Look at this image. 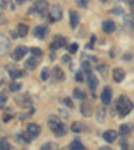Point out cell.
Returning a JSON list of instances; mask_svg holds the SVG:
<instances>
[{
  "label": "cell",
  "mask_w": 134,
  "mask_h": 150,
  "mask_svg": "<svg viewBox=\"0 0 134 150\" xmlns=\"http://www.w3.org/2000/svg\"><path fill=\"white\" fill-rule=\"evenodd\" d=\"M117 110H118V115L121 118L126 117L129 112L133 110V102L125 95H121L117 100Z\"/></svg>",
  "instance_id": "cell-1"
},
{
  "label": "cell",
  "mask_w": 134,
  "mask_h": 150,
  "mask_svg": "<svg viewBox=\"0 0 134 150\" xmlns=\"http://www.w3.org/2000/svg\"><path fill=\"white\" fill-rule=\"evenodd\" d=\"M50 20L51 22H58V20H60L63 16V11H62V7L58 6V4H55V6H52L50 9Z\"/></svg>",
  "instance_id": "cell-2"
},
{
  "label": "cell",
  "mask_w": 134,
  "mask_h": 150,
  "mask_svg": "<svg viewBox=\"0 0 134 150\" xmlns=\"http://www.w3.org/2000/svg\"><path fill=\"white\" fill-rule=\"evenodd\" d=\"M11 50V40L6 35L0 34V55H6Z\"/></svg>",
  "instance_id": "cell-3"
},
{
  "label": "cell",
  "mask_w": 134,
  "mask_h": 150,
  "mask_svg": "<svg viewBox=\"0 0 134 150\" xmlns=\"http://www.w3.org/2000/svg\"><path fill=\"white\" fill-rule=\"evenodd\" d=\"M34 8L35 12L40 13V15H46L48 11V3H47V0H36L34 4Z\"/></svg>",
  "instance_id": "cell-4"
},
{
  "label": "cell",
  "mask_w": 134,
  "mask_h": 150,
  "mask_svg": "<svg viewBox=\"0 0 134 150\" xmlns=\"http://www.w3.org/2000/svg\"><path fill=\"white\" fill-rule=\"evenodd\" d=\"M40 131H42V129L38 123H30V125L27 126V133H28V135H30V138L39 137Z\"/></svg>",
  "instance_id": "cell-5"
},
{
  "label": "cell",
  "mask_w": 134,
  "mask_h": 150,
  "mask_svg": "<svg viewBox=\"0 0 134 150\" xmlns=\"http://www.w3.org/2000/svg\"><path fill=\"white\" fill-rule=\"evenodd\" d=\"M28 48L26 46H19L15 48V51L12 52V58L15 60H22L23 58L26 56V54H27Z\"/></svg>",
  "instance_id": "cell-6"
},
{
  "label": "cell",
  "mask_w": 134,
  "mask_h": 150,
  "mask_svg": "<svg viewBox=\"0 0 134 150\" xmlns=\"http://www.w3.org/2000/svg\"><path fill=\"white\" fill-rule=\"evenodd\" d=\"M66 44V39L63 36H60V35H56L55 38L52 39V43H51V50H56V48H60V47H63Z\"/></svg>",
  "instance_id": "cell-7"
},
{
  "label": "cell",
  "mask_w": 134,
  "mask_h": 150,
  "mask_svg": "<svg viewBox=\"0 0 134 150\" xmlns=\"http://www.w3.org/2000/svg\"><path fill=\"white\" fill-rule=\"evenodd\" d=\"M47 123H48V127H50L52 131H55L56 129L62 125V122H60L59 117H56V115H50V118H48Z\"/></svg>",
  "instance_id": "cell-8"
},
{
  "label": "cell",
  "mask_w": 134,
  "mask_h": 150,
  "mask_svg": "<svg viewBox=\"0 0 134 150\" xmlns=\"http://www.w3.org/2000/svg\"><path fill=\"white\" fill-rule=\"evenodd\" d=\"M86 76H87V84H89V87L91 88V90H95V88L98 87V79L97 76L94 74H91L90 71H87V74H86Z\"/></svg>",
  "instance_id": "cell-9"
},
{
  "label": "cell",
  "mask_w": 134,
  "mask_h": 150,
  "mask_svg": "<svg viewBox=\"0 0 134 150\" xmlns=\"http://www.w3.org/2000/svg\"><path fill=\"white\" fill-rule=\"evenodd\" d=\"M113 78L116 82H122L125 79V70L121 69V67H116L113 70Z\"/></svg>",
  "instance_id": "cell-10"
},
{
  "label": "cell",
  "mask_w": 134,
  "mask_h": 150,
  "mask_svg": "<svg viewBox=\"0 0 134 150\" xmlns=\"http://www.w3.org/2000/svg\"><path fill=\"white\" fill-rule=\"evenodd\" d=\"M101 99H102L103 105H109L111 102V88L110 87H105L101 94Z\"/></svg>",
  "instance_id": "cell-11"
},
{
  "label": "cell",
  "mask_w": 134,
  "mask_h": 150,
  "mask_svg": "<svg viewBox=\"0 0 134 150\" xmlns=\"http://www.w3.org/2000/svg\"><path fill=\"white\" fill-rule=\"evenodd\" d=\"M81 112L83 114V117H91V114H93V106H91L90 102H83L81 105Z\"/></svg>",
  "instance_id": "cell-12"
},
{
  "label": "cell",
  "mask_w": 134,
  "mask_h": 150,
  "mask_svg": "<svg viewBox=\"0 0 134 150\" xmlns=\"http://www.w3.org/2000/svg\"><path fill=\"white\" fill-rule=\"evenodd\" d=\"M118 137V133L116 130H107L103 133V139L106 141V142H114Z\"/></svg>",
  "instance_id": "cell-13"
},
{
  "label": "cell",
  "mask_w": 134,
  "mask_h": 150,
  "mask_svg": "<svg viewBox=\"0 0 134 150\" xmlns=\"http://www.w3.org/2000/svg\"><path fill=\"white\" fill-rule=\"evenodd\" d=\"M34 35L38 38V39H43V38H46V35H47V28L44 27V25H38V27H35V30H34Z\"/></svg>",
  "instance_id": "cell-14"
},
{
  "label": "cell",
  "mask_w": 134,
  "mask_h": 150,
  "mask_svg": "<svg viewBox=\"0 0 134 150\" xmlns=\"http://www.w3.org/2000/svg\"><path fill=\"white\" fill-rule=\"evenodd\" d=\"M79 24V13L77 11H71L70 12V25L71 28H77Z\"/></svg>",
  "instance_id": "cell-15"
},
{
  "label": "cell",
  "mask_w": 134,
  "mask_h": 150,
  "mask_svg": "<svg viewBox=\"0 0 134 150\" xmlns=\"http://www.w3.org/2000/svg\"><path fill=\"white\" fill-rule=\"evenodd\" d=\"M102 28L106 34H111V32L116 31V23L111 22V20H106V22H103Z\"/></svg>",
  "instance_id": "cell-16"
},
{
  "label": "cell",
  "mask_w": 134,
  "mask_h": 150,
  "mask_svg": "<svg viewBox=\"0 0 134 150\" xmlns=\"http://www.w3.org/2000/svg\"><path fill=\"white\" fill-rule=\"evenodd\" d=\"M39 58H35V56H31L30 59L26 62V69L27 70H30V71H32V70H35L36 69V66H38V63H39Z\"/></svg>",
  "instance_id": "cell-17"
},
{
  "label": "cell",
  "mask_w": 134,
  "mask_h": 150,
  "mask_svg": "<svg viewBox=\"0 0 134 150\" xmlns=\"http://www.w3.org/2000/svg\"><path fill=\"white\" fill-rule=\"evenodd\" d=\"M71 130L74 131V133H83V131L86 130V126H84L82 122H74L71 125Z\"/></svg>",
  "instance_id": "cell-18"
},
{
  "label": "cell",
  "mask_w": 134,
  "mask_h": 150,
  "mask_svg": "<svg viewBox=\"0 0 134 150\" xmlns=\"http://www.w3.org/2000/svg\"><path fill=\"white\" fill-rule=\"evenodd\" d=\"M27 34H28V25L24 24V23H20L18 25V35L24 38V36H27Z\"/></svg>",
  "instance_id": "cell-19"
},
{
  "label": "cell",
  "mask_w": 134,
  "mask_h": 150,
  "mask_svg": "<svg viewBox=\"0 0 134 150\" xmlns=\"http://www.w3.org/2000/svg\"><path fill=\"white\" fill-rule=\"evenodd\" d=\"M105 115H106V111H105V107L99 106L97 107V121L98 122H105Z\"/></svg>",
  "instance_id": "cell-20"
},
{
  "label": "cell",
  "mask_w": 134,
  "mask_h": 150,
  "mask_svg": "<svg viewBox=\"0 0 134 150\" xmlns=\"http://www.w3.org/2000/svg\"><path fill=\"white\" fill-rule=\"evenodd\" d=\"M52 75H54V79H55V81H62V79H65V74H63L60 67H55L52 71Z\"/></svg>",
  "instance_id": "cell-21"
},
{
  "label": "cell",
  "mask_w": 134,
  "mask_h": 150,
  "mask_svg": "<svg viewBox=\"0 0 134 150\" xmlns=\"http://www.w3.org/2000/svg\"><path fill=\"white\" fill-rule=\"evenodd\" d=\"M20 105H22L23 107H28V106H31V99H30V97H28V94H24L22 98V100L20 99H16Z\"/></svg>",
  "instance_id": "cell-22"
},
{
  "label": "cell",
  "mask_w": 134,
  "mask_h": 150,
  "mask_svg": "<svg viewBox=\"0 0 134 150\" xmlns=\"http://www.w3.org/2000/svg\"><path fill=\"white\" fill-rule=\"evenodd\" d=\"M70 149H72V150H83L84 146H83L82 142H79L78 139H75V141H72L71 144H70Z\"/></svg>",
  "instance_id": "cell-23"
},
{
  "label": "cell",
  "mask_w": 134,
  "mask_h": 150,
  "mask_svg": "<svg viewBox=\"0 0 134 150\" xmlns=\"http://www.w3.org/2000/svg\"><path fill=\"white\" fill-rule=\"evenodd\" d=\"M131 130H133V126L131 125H122L121 127H119V133H121L122 135H126V134H129V133H131Z\"/></svg>",
  "instance_id": "cell-24"
},
{
  "label": "cell",
  "mask_w": 134,
  "mask_h": 150,
  "mask_svg": "<svg viewBox=\"0 0 134 150\" xmlns=\"http://www.w3.org/2000/svg\"><path fill=\"white\" fill-rule=\"evenodd\" d=\"M72 94H74L75 99H84V98H86V94H84L82 90H79V88H74Z\"/></svg>",
  "instance_id": "cell-25"
},
{
  "label": "cell",
  "mask_w": 134,
  "mask_h": 150,
  "mask_svg": "<svg viewBox=\"0 0 134 150\" xmlns=\"http://www.w3.org/2000/svg\"><path fill=\"white\" fill-rule=\"evenodd\" d=\"M54 133H55V135H58V137H62V135H65L66 133H67V127H66V126L62 123V125H60L59 127L56 129Z\"/></svg>",
  "instance_id": "cell-26"
},
{
  "label": "cell",
  "mask_w": 134,
  "mask_h": 150,
  "mask_svg": "<svg viewBox=\"0 0 134 150\" xmlns=\"http://www.w3.org/2000/svg\"><path fill=\"white\" fill-rule=\"evenodd\" d=\"M9 75H11V78H22V76H24V71H22V70H12V71H9Z\"/></svg>",
  "instance_id": "cell-27"
},
{
  "label": "cell",
  "mask_w": 134,
  "mask_h": 150,
  "mask_svg": "<svg viewBox=\"0 0 134 150\" xmlns=\"http://www.w3.org/2000/svg\"><path fill=\"white\" fill-rule=\"evenodd\" d=\"M31 55L35 56V58H39V59H40L42 56H43V52H42L40 48H38V47H32V48H31Z\"/></svg>",
  "instance_id": "cell-28"
},
{
  "label": "cell",
  "mask_w": 134,
  "mask_h": 150,
  "mask_svg": "<svg viewBox=\"0 0 134 150\" xmlns=\"http://www.w3.org/2000/svg\"><path fill=\"white\" fill-rule=\"evenodd\" d=\"M48 76H50V69H48V67H44L40 71V79L42 81H46Z\"/></svg>",
  "instance_id": "cell-29"
},
{
  "label": "cell",
  "mask_w": 134,
  "mask_h": 150,
  "mask_svg": "<svg viewBox=\"0 0 134 150\" xmlns=\"http://www.w3.org/2000/svg\"><path fill=\"white\" fill-rule=\"evenodd\" d=\"M0 149H1V150H9V149H11V145L8 144V141H7L6 138L0 139Z\"/></svg>",
  "instance_id": "cell-30"
},
{
  "label": "cell",
  "mask_w": 134,
  "mask_h": 150,
  "mask_svg": "<svg viewBox=\"0 0 134 150\" xmlns=\"http://www.w3.org/2000/svg\"><path fill=\"white\" fill-rule=\"evenodd\" d=\"M22 88V84L18 83V82H12V83L9 84V91H12V93H15V91H19Z\"/></svg>",
  "instance_id": "cell-31"
},
{
  "label": "cell",
  "mask_w": 134,
  "mask_h": 150,
  "mask_svg": "<svg viewBox=\"0 0 134 150\" xmlns=\"http://www.w3.org/2000/svg\"><path fill=\"white\" fill-rule=\"evenodd\" d=\"M6 102H7V95L6 94H0V109H3L6 106Z\"/></svg>",
  "instance_id": "cell-32"
},
{
  "label": "cell",
  "mask_w": 134,
  "mask_h": 150,
  "mask_svg": "<svg viewBox=\"0 0 134 150\" xmlns=\"http://www.w3.org/2000/svg\"><path fill=\"white\" fill-rule=\"evenodd\" d=\"M56 147V145L54 144V142H48V144H44V145H42V149L43 150H48V149H55Z\"/></svg>",
  "instance_id": "cell-33"
},
{
  "label": "cell",
  "mask_w": 134,
  "mask_h": 150,
  "mask_svg": "<svg viewBox=\"0 0 134 150\" xmlns=\"http://www.w3.org/2000/svg\"><path fill=\"white\" fill-rule=\"evenodd\" d=\"M78 48H79L78 43H74V44H71V46H70V48H69V52H70V54H75V52H77V51H78Z\"/></svg>",
  "instance_id": "cell-34"
},
{
  "label": "cell",
  "mask_w": 134,
  "mask_h": 150,
  "mask_svg": "<svg viewBox=\"0 0 134 150\" xmlns=\"http://www.w3.org/2000/svg\"><path fill=\"white\" fill-rule=\"evenodd\" d=\"M125 24H126V27H128V28H129V25H130L131 30H134V22L131 20L130 18H126L125 19Z\"/></svg>",
  "instance_id": "cell-35"
},
{
  "label": "cell",
  "mask_w": 134,
  "mask_h": 150,
  "mask_svg": "<svg viewBox=\"0 0 134 150\" xmlns=\"http://www.w3.org/2000/svg\"><path fill=\"white\" fill-rule=\"evenodd\" d=\"M111 12H113V13H116V15H119V13L123 12V9H122L121 7H114V8L111 9Z\"/></svg>",
  "instance_id": "cell-36"
},
{
  "label": "cell",
  "mask_w": 134,
  "mask_h": 150,
  "mask_svg": "<svg viewBox=\"0 0 134 150\" xmlns=\"http://www.w3.org/2000/svg\"><path fill=\"white\" fill-rule=\"evenodd\" d=\"M75 79H77L78 82H82L83 81V74H82L81 71H78L77 74H75Z\"/></svg>",
  "instance_id": "cell-37"
},
{
  "label": "cell",
  "mask_w": 134,
  "mask_h": 150,
  "mask_svg": "<svg viewBox=\"0 0 134 150\" xmlns=\"http://www.w3.org/2000/svg\"><path fill=\"white\" fill-rule=\"evenodd\" d=\"M65 103L70 107V109H72V107H74V105H72V100L70 99V98H65Z\"/></svg>",
  "instance_id": "cell-38"
},
{
  "label": "cell",
  "mask_w": 134,
  "mask_h": 150,
  "mask_svg": "<svg viewBox=\"0 0 134 150\" xmlns=\"http://www.w3.org/2000/svg\"><path fill=\"white\" fill-rule=\"evenodd\" d=\"M75 1H77V4H78L79 7H86L87 6V1H86V0H75Z\"/></svg>",
  "instance_id": "cell-39"
},
{
  "label": "cell",
  "mask_w": 134,
  "mask_h": 150,
  "mask_svg": "<svg viewBox=\"0 0 134 150\" xmlns=\"http://www.w3.org/2000/svg\"><path fill=\"white\" fill-rule=\"evenodd\" d=\"M129 3H130V7H131V12L134 13V0H129Z\"/></svg>",
  "instance_id": "cell-40"
},
{
  "label": "cell",
  "mask_w": 134,
  "mask_h": 150,
  "mask_svg": "<svg viewBox=\"0 0 134 150\" xmlns=\"http://www.w3.org/2000/svg\"><path fill=\"white\" fill-rule=\"evenodd\" d=\"M62 59H63V62H70V56L66 55V56H63Z\"/></svg>",
  "instance_id": "cell-41"
},
{
  "label": "cell",
  "mask_w": 134,
  "mask_h": 150,
  "mask_svg": "<svg viewBox=\"0 0 134 150\" xmlns=\"http://www.w3.org/2000/svg\"><path fill=\"white\" fill-rule=\"evenodd\" d=\"M15 1H16V3H18V4H20V6H22V4H24V1H26V0H15Z\"/></svg>",
  "instance_id": "cell-42"
},
{
  "label": "cell",
  "mask_w": 134,
  "mask_h": 150,
  "mask_svg": "<svg viewBox=\"0 0 134 150\" xmlns=\"http://www.w3.org/2000/svg\"><path fill=\"white\" fill-rule=\"evenodd\" d=\"M101 1H106V0H101Z\"/></svg>",
  "instance_id": "cell-43"
},
{
  "label": "cell",
  "mask_w": 134,
  "mask_h": 150,
  "mask_svg": "<svg viewBox=\"0 0 134 150\" xmlns=\"http://www.w3.org/2000/svg\"><path fill=\"white\" fill-rule=\"evenodd\" d=\"M86 1H87V3H89V1H90V0H86Z\"/></svg>",
  "instance_id": "cell-44"
},
{
  "label": "cell",
  "mask_w": 134,
  "mask_h": 150,
  "mask_svg": "<svg viewBox=\"0 0 134 150\" xmlns=\"http://www.w3.org/2000/svg\"><path fill=\"white\" fill-rule=\"evenodd\" d=\"M0 84H1V82H0Z\"/></svg>",
  "instance_id": "cell-45"
}]
</instances>
